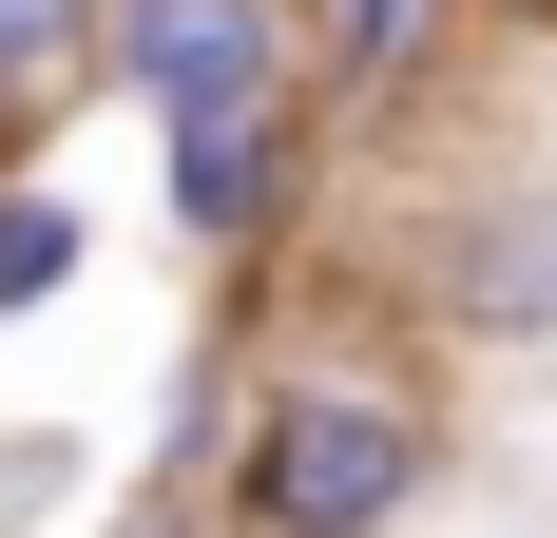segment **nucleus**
Segmentation results:
<instances>
[{"instance_id": "obj_1", "label": "nucleus", "mask_w": 557, "mask_h": 538, "mask_svg": "<svg viewBox=\"0 0 557 538\" xmlns=\"http://www.w3.org/2000/svg\"><path fill=\"white\" fill-rule=\"evenodd\" d=\"M423 481H443V424L385 366H270L231 424V538H404Z\"/></svg>"}, {"instance_id": "obj_2", "label": "nucleus", "mask_w": 557, "mask_h": 538, "mask_svg": "<svg viewBox=\"0 0 557 538\" xmlns=\"http://www.w3.org/2000/svg\"><path fill=\"white\" fill-rule=\"evenodd\" d=\"M97 77L135 97V135L308 97V0H97Z\"/></svg>"}, {"instance_id": "obj_3", "label": "nucleus", "mask_w": 557, "mask_h": 538, "mask_svg": "<svg viewBox=\"0 0 557 538\" xmlns=\"http://www.w3.org/2000/svg\"><path fill=\"white\" fill-rule=\"evenodd\" d=\"M308 193H327V115H308V97H270V115H193V135H154V212L193 231L212 269L288 250V231H308Z\"/></svg>"}, {"instance_id": "obj_4", "label": "nucleus", "mask_w": 557, "mask_h": 538, "mask_svg": "<svg viewBox=\"0 0 557 538\" xmlns=\"http://www.w3.org/2000/svg\"><path fill=\"white\" fill-rule=\"evenodd\" d=\"M443 327H461V346H557V173L461 193V231H443Z\"/></svg>"}, {"instance_id": "obj_5", "label": "nucleus", "mask_w": 557, "mask_h": 538, "mask_svg": "<svg viewBox=\"0 0 557 538\" xmlns=\"http://www.w3.org/2000/svg\"><path fill=\"white\" fill-rule=\"evenodd\" d=\"M77 250H97V212L20 173V193H0V327H20V308H58V289H77Z\"/></svg>"}, {"instance_id": "obj_6", "label": "nucleus", "mask_w": 557, "mask_h": 538, "mask_svg": "<svg viewBox=\"0 0 557 538\" xmlns=\"http://www.w3.org/2000/svg\"><path fill=\"white\" fill-rule=\"evenodd\" d=\"M423 20H443V0H327V20H308V39H327V97H404V77H423Z\"/></svg>"}, {"instance_id": "obj_7", "label": "nucleus", "mask_w": 557, "mask_h": 538, "mask_svg": "<svg viewBox=\"0 0 557 538\" xmlns=\"http://www.w3.org/2000/svg\"><path fill=\"white\" fill-rule=\"evenodd\" d=\"M58 77H97V0H0V115H39Z\"/></svg>"}]
</instances>
